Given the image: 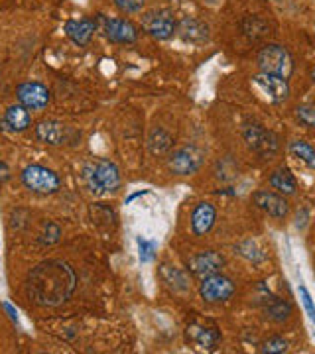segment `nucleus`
<instances>
[{"mask_svg":"<svg viewBox=\"0 0 315 354\" xmlns=\"http://www.w3.org/2000/svg\"><path fill=\"white\" fill-rule=\"evenodd\" d=\"M75 290V274L62 260L36 266L26 279L28 297L44 307H55L69 299Z\"/></svg>","mask_w":315,"mask_h":354,"instance_id":"f257e3e1","label":"nucleus"},{"mask_svg":"<svg viewBox=\"0 0 315 354\" xmlns=\"http://www.w3.org/2000/svg\"><path fill=\"white\" fill-rule=\"evenodd\" d=\"M258 67L262 69V73L288 79L294 71V59L284 46L270 44L258 53Z\"/></svg>","mask_w":315,"mask_h":354,"instance_id":"f03ea898","label":"nucleus"},{"mask_svg":"<svg viewBox=\"0 0 315 354\" xmlns=\"http://www.w3.org/2000/svg\"><path fill=\"white\" fill-rule=\"evenodd\" d=\"M85 179L91 191L95 193H111L120 187V171L113 162L107 160L89 165L85 169Z\"/></svg>","mask_w":315,"mask_h":354,"instance_id":"7ed1b4c3","label":"nucleus"},{"mask_svg":"<svg viewBox=\"0 0 315 354\" xmlns=\"http://www.w3.org/2000/svg\"><path fill=\"white\" fill-rule=\"evenodd\" d=\"M22 183H24L28 189H32L34 193H42V195H48V193H55L60 189L62 181L55 171H51L44 165H28L22 171Z\"/></svg>","mask_w":315,"mask_h":354,"instance_id":"20e7f679","label":"nucleus"},{"mask_svg":"<svg viewBox=\"0 0 315 354\" xmlns=\"http://www.w3.org/2000/svg\"><path fill=\"white\" fill-rule=\"evenodd\" d=\"M203 160H205L203 150L195 148V146H186V148H179L170 158V169L176 176H191L201 167Z\"/></svg>","mask_w":315,"mask_h":354,"instance_id":"39448f33","label":"nucleus"},{"mask_svg":"<svg viewBox=\"0 0 315 354\" xmlns=\"http://www.w3.org/2000/svg\"><path fill=\"white\" fill-rule=\"evenodd\" d=\"M199 291L207 304H221V301H227L235 293V283L221 274H213V276L203 278Z\"/></svg>","mask_w":315,"mask_h":354,"instance_id":"423d86ee","label":"nucleus"},{"mask_svg":"<svg viewBox=\"0 0 315 354\" xmlns=\"http://www.w3.org/2000/svg\"><path fill=\"white\" fill-rule=\"evenodd\" d=\"M102 34L113 44H134L138 39L136 26L123 18H101Z\"/></svg>","mask_w":315,"mask_h":354,"instance_id":"0eeeda50","label":"nucleus"},{"mask_svg":"<svg viewBox=\"0 0 315 354\" xmlns=\"http://www.w3.org/2000/svg\"><path fill=\"white\" fill-rule=\"evenodd\" d=\"M16 97H18L20 104H24L28 111H42L50 102V91L42 83L28 81V83H22L16 88Z\"/></svg>","mask_w":315,"mask_h":354,"instance_id":"6e6552de","label":"nucleus"},{"mask_svg":"<svg viewBox=\"0 0 315 354\" xmlns=\"http://www.w3.org/2000/svg\"><path fill=\"white\" fill-rule=\"evenodd\" d=\"M142 26L152 38L158 39L172 38L176 32V22H174L172 14L165 12V10H154V12L146 14L142 20Z\"/></svg>","mask_w":315,"mask_h":354,"instance_id":"1a4fd4ad","label":"nucleus"},{"mask_svg":"<svg viewBox=\"0 0 315 354\" xmlns=\"http://www.w3.org/2000/svg\"><path fill=\"white\" fill-rule=\"evenodd\" d=\"M254 83L268 97V101L274 102V104H280V102H284L290 97L288 79H284V77L260 73L258 77H254Z\"/></svg>","mask_w":315,"mask_h":354,"instance_id":"9d476101","label":"nucleus"},{"mask_svg":"<svg viewBox=\"0 0 315 354\" xmlns=\"http://www.w3.org/2000/svg\"><path fill=\"white\" fill-rule=\"evenodd\" d=\"M223 264H225V260H223L221 254L213 252V250H205V252L195 254V256L189 260V270H191L195 276H199V278H207V276L219 274Z\"/></svg>","mask_w":315,"mask_h":354,"instance_id":"9b49d317","label":"nucleus"},{"mask_svg":"<svg viewBox=\"0 0 315 354\" xmlns=\"http://www.w3.org/2000/svg\"><path fill=\"white\" fill-rule=\"evenodd\" d=\"M252 199L258 205V209H262L266 215L274 216V218H284L290 213V207H288L286 199L272 193V191H256Z\"/></svg>","mask_w":315,"mask_h":354,"instance_id":"f8f14e48","label":"nucleus"},{"mask_svg":"<svg viewBox=\"0 0 315 354\" xmlns=\"http://www.w3.org/2000/svg\"><path fill=\"white\" fill-rule=\"evenodd\" d=\"M244 138H246V142H249V146H251L252 150H256V152L262 153V156L276 152V136H274L270 130H266V128L249 127L246 128V132H244Z\"/></svg>","mask_w":315,"mask_h":354,"instance_id":"ddd939ff","label":"nucleus"},{"mask_svg":"<svg viewBox=\"0 0 315 354\" xmlns=\"http://www.w3.org/2000/svg\"><path fill=\"white\" fill-rule=\"evenodd\" d=\"M63 30H65L67 38L71 39L73 44H77V46H87L91 38H93V34H95V30H97V22L91 20V18L69 20V22H65Z\"/></svg>","mask_w":315,"mask_h":354,"instance_id":"4468645a","label":"nucleus"},{"mask_svg":"<svg viewBox=\"0 0 315 354\" xmlns=\"http://www.w3.org/2000/svg\"><path fill=\"white\" fill-rule=\"evenodd\" d=\"M215 218H217V213H215V207L211 203H199L195 209H193V215H191V228L197 236H203L207 234L215 225Z\"/></svg>","mask_w":315,"mask_h":354,"instance_id":"2eb2a0df","label":"nucleus"},{"mask_svg":"<svg viewBox=\"0 0 315 354\" xmlns=\"http://www.w3.org/2000/svg\"><path fill=\"white\" fill-rule=\"evenodd\" d=\"M36 136L39 142L50 144V146H60L65 138V127L60 120H42L36 127Z\"/></svg>","mask_w":315,"mask_h":354,"instance_id":"dca6fc26","label":"nucleus"},{"mask_svg":"<svg viewBox=\"0 0 315 354\" xmlns=\"http://www.w3.org/2000/svg\"><path fill=\"white\" fill-rule=\"evenodd\" d=\"M4 124L10 128L12 132H24L26 128H30V124H32L30 111L26 109L24 104H12L4 114Z\"/></svg>","mask_w":315,"mask_h":354,"instance_id":"f3484780","label":"nucleus"},{"mask_svg":"<svg viewBox=\"0 0 315 354\" xmlns=\"http://www.w3.org/2000/svg\"><path fill=\"white\" fill-rule=\"evenodd\" d=\"M270 185H272L278 193H284V195H294L296 189H298L296 177L291 176V171L288 167L276 169V171L270 176Z\"/></svg>","mask_w":315,"mask_h":354,"instance_id":"a211bd4d","label":"nucleus"},{"mask_svg":"<svg viewBox=\"0 0 315 354\" xmlns=\"http://www.w3.org/2000/svg\"><path fill=\"white\" fill-rule=\"evenodd\" d=\"M189 335L191 339L197 342L201 348H215V344L219 342V330L217 329H205V327H191Z\"/></svg>","mask_w":315,"mask_h":354,"instance_id":"6ab92c4d","label":"nucleus"},{"mask_svg":"<svg viewBox=\"0 0 315 354\" xmlns=\"http://www.w3.org/2000/svg\"><path fill=\"white\" fill-rule=\"evenodd\" d=\"M290 153L294 158H298L300 162L307 164L312 169H315V150L303 140H294L290 144Z\"/></svg>","mask_w":315,"mask_h":354,"instance_id":"aec40b11","label":"nucleus"},{"mask_svg":"<svg viewBox=\"0 0 315 354\" xmlns=\"http://www.w3.org/2000/svg\"><path fill=\"white\" fill-rule=\"evenodd\" d=\"M162 278H164V281L172 288V290L176 291H186L188 290V279H186V276L177 270L176 266H162Z\"/></svg>","mask_w":315,"mask_h":354,"instance_id":"412c9836","label":"nucleus"},{"mask_svg":"<svg viewBox=\"0 0 315 354\" xmlns=\"http://www.w3.org/2000/svg\"><path fill=\"white\" fill-rule=\"evenodd\" d=\"M148 146H150V152L152 153H164L170 150V146H172V136L162 130V128H156L154 132L150 134V140H148Z\"/></svg>","mask_w":315,"mask_h":354,"instance_id":"4be33fe9","label":"nucleus"},{"mask_svg":"<svg viewBox=\"0 0 315 354\" xmlns=\"http://www.w3.org/2000/svg\"><path fill=\"white\" fill-rule=\"evenodd\" d=\"M181 36L191 41H203L207 38V28L199 22H193V20H186L181 26Z\"/></svg>","mask_w":315,"mask_h":354,"instance_id":"5701e85b","label":"nucleus"},{"mask_svg":"<svg viewBox=\"0 0 315 354\" xmlns=\"http://www.w3.org/2000/svg\"><path fill=\"white\" fill-rule=\"evenodd\" d=\"M136 244H138V258L142 264H150L152 260L156 258V244L152 241H146L138 236L136 239Z\"/></svg>","mask_w":315,"mask_h":354,"instance_id":"b1692460","label":"nucleus"},{"mask_svg":"<svg viewBox=\"0 0 315 354\" xmlns=\"http://www.w3.org/2000/svg\"><path fill=\"white\" fill-rule=\"evenodd\" d=\"M290 305L284 304V301H280L276 297H272V304L268 307V315L272 317V319H276V321H284V319H288L290 315Z\"/></svg>","mask_w":315,"mask_h":354,"instance_id":"393cba45","label":"nucleus"},{"mask_svg":"<svg viewBox=\"0 0 315 354\" xmlns=\"http://www.w3.org/2000/svg\"><path fill=\"white\" fill-rule=\"evenodd\" d=\"M288 351V342L284 341L282 337H272V339H268L264 342V346H262V353L268 354H280V353H286Z\"/></svg>","mask_w":315,"mask_h":354,"instance_id":"a878e982","label":"nucleus"},{"mask_svg":"<svg viewBox=\"0 0 315 354\" xmlns=\"http://www.w3.org/2000/svg\"><path fill=\"white\" fill-rule=\"evenodd\" d=\"M144 2H146V0H114L116 8L125 14L140 12V10L144 8Z\"/></svg>","mask_w":315,"mask_h":354,"instance_id":"bb28decb","label":"nucleus"},{"mask_svg":"<svg viewBox=\"0 0 315 354\" xmlns=\"http://www.w3.org/2000/svg\"><path fill=\"white\" fill-rule=\"evenodd\" d=\"M298 120L305 127L315 128V104H303L298 109Z\"/></svg>","mask_w":315,"mask_h":354,"instance_id":"cd10ccee","label":"nucleus"},{"mask_svg":"<svg viewBox=\"0 0 315 354\" xmlns=\"http://www.w3.org/2000/svg\"><path fill=\"white\" fill-rule=\"evenodd\" d=\"M300 297H302V304L305 307V311H307V317L312 319L315 323V305H314V299H312V295H309V291L305 286H300Z\"/></svg>","mask_w":315,"mask_h":354,"instance_id":"c85d7f7f","label":"nucleus"},{"mask_svg":"<svg viewBox=\"0 0 315 354\" xmlns=\"http://www.w3.org/2000/svg\"><path fill=\"white\" fill-rule=\"evenodd\" d=\"M60 241V227L57 225H48V230L42 234V242L44 244H53V242Z\"/></svg>","mask_w":315,"mask_h":354,"instance_id":"c756f323","label":"nucleus"},{"mask_svg":"<svg viewBox=\"0 0 315 354\" xmlns=\"http://www.w3.org/2000/svg\"><path fill=\"white\" fill-rule=\"evenodd\" d=\"M4 309L8 311V315H10V319H12L14 323H18V313L14 311V307L10 304H4Z\"/></svg>","mask_w":315,"mask_h":354,"instance_id":"7c9ffc66","label":"nucleus"},{"mask_svg":"<svg viewBox=\"0 0 315 354\" xmlns=\"http://www.w3.org/2000/svg\"><path fill=\"white\" fill-rule=\"evenodd\" d=\"M146 193H148V191H138V193H132V195H130V197L126 199V205H128V203H132L134 199H138L140 195H146Z\"/></svg>","mask_w":315,"mask_h":354,"instance_id":"2f4dec72","label":"nucleus"},{"mask_svg":"<svg viewBox=\"0 0 315 354\" xmlns=\"http://www.w3.org/2000/svg\"><path fill=\"white\" fill-rule=\"evenodd\" d=\"M312 79H314V83H315V69H314V73H312Z\"/></svg>","mask_w":315,"mask_h":354,"instance_id":"473e14b6","label":"nucleus"}]
</instances>
